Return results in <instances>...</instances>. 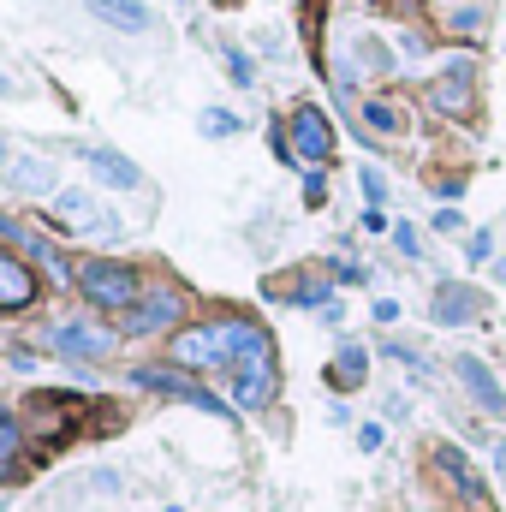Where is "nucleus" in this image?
<instances>
[{
    "label": "nucleus",
    "mask_w": 506,
    "mask_h": 512,
    "mask_svg": "<svg viewBox=\"0 0 506 512\" xmlns=\"http://www.w3.org/2000/svg\"><path fill=\"white\" fill-rule=\"evenodd\" d=\"M78 286H84V298L102 304V310H131V304H137V274H131L126 262H108V256L84 262V268H78Z\"/></svg>",
    "instance_id": "f257e3e1"
},
{
    "label": "nucleus",
    "mask_w": 506,
    "mask_h": 512,
    "mask_svg": "<svg viewBox=\"0 0 506 512\" xmlns=\"http://www.w3.org/2000/svg\"><path fill=\"white\" fill-rule=\"evenodd\" d=\"M54 352L60 358H108L114 352V334H102L90 322H66V328H54Z\"/></svg>",
    "instance_id": "6e6552de"
},
{
    "label": "nucleus",
    "mask_w": 506,
    "mask_h": 512,
    "mask_svg": "<svg viewBox=\"0 0 506 512\" xmlns=\"http://www.w3.org/2000/svg\"><path fill=\"white\" fill-rule=\"evenodd\" d=\"M227 66H233V78H239V84H251L256 72H251V60H245V54H239V48H233V54H227Z\"/></svg>",
    "instance_id": "5701e85b"
},
{
    "label": "nucleus",
    "mask_w": 506,
    "mask_h": 512,
    "mask_svg": "<svg viewBox=\"0 0 506 512\" xmlns=\"http://www.w3.org/2000/svg\"><path fill=\"white\" fill-rule=\"evenodd\" d=\"M495 274H501V280H506V262H501V268H495Z\"/></svg>",
    "instance_id": "c85d7f7f"
},
{
    "label": "nucleus",
    "mask_w": 506,
    "mask_h": 512,
    "mask_svg": "<svg viewBox=\"0 0 506 512\" xmlns=\"http://www.w3.org/2000/svg\"><path fill=\"white\" fill-rule=\"evenodd\" d=\"M54 221L84 233V239H120V221L90 197V191H54Z\"/></svg>",
    "instance_id": "f03ea898"
},
{
    "label": "nucleus",
    "mask_w": 506,
    "mask_h": 512,
    "mask_svg": "<svg viewBox=\"0 0 506 512\" xmlns=\"http://www.w3.org/2000/svg\"><path fill=\"white\" fill-rule=\"evenodd\" d=\"M274 399V352H251L233 364V405L245 411H262Z\"/></svg>",
    "instance_id": "20e7f679"
},
{
    "label": "nucleus",
    "mask_w": 506,
    "mask_h": 512,
    "mask_svg": "<svg viewBox=\"0 0 506 512\" xmlns=\"http://www.w3.org/2000/svg\"><path fill=\"white\" fill-rule=\"evenodd\" d=\"M465 256H471V262H489V256H495V233H477V239L465 245Z\"/></svg>",
    "instance_id": "aec40b11"
},
{
    "label": "nucleus",
    "mask_w": 506,
    "mask_h": 512,
    "mask_svg": "<svg viewBox=\"0 0 506 512\" xmlns=\"http://www.w3.org/2000/svg\"><path fill=\"white\" fill-rule=\"evenodd\" d=\"M0 167H6V143H0Z\"/></svg>",
    "instance_id": "cd10ccee"
},
{
    "label": "nucleus",
    "mask_w": 506,
    "mask_h": 512,
    "mask_svg": "<svg viewBox=\"0 0 506 512\" xmlns=\"http://www.w3.org/2000/svg\"><path fill=\"white\" fill-rule=\"evenodd\" d=\"M0 417H6V411H0Z\"/></svg>",
    "instance_id": "7c9ffc66"
},
{
    "label": "nucleus",
    "mask_w": 506,
    "mask_h": 512,
    "mask_svg": "<svg viewBox=\"0 0 506 512\" xmlns=\"http://www.w3.org/2000/svg\"><path fill=\"white\" fill-rule=\"evenodd\" d=\"M6 90H12V84H6V78H0V96H6Z\"/></svg>",
    "instance_id": "bb28decb"
},
{
    "label": "nucleus",
    "mask_w": 506,
    "mask_h": 512,
    "mask_svg": "<svg viewBox=\"0 0 506 512\" xmlns=\"http://www.w3.org/2000/svg\"><path fill=\"white\" fill-rule=\"evenodd\" d=\"M364 120H370L376 131H399V114H393L387 102H370V108H364Z\"/></svg>",
    "instance_id": "6ab92c4d"
},
{
    "label": "nucleus",
    "mask_w": 506,
    "mask_h": 512,
    "mask_svg": "<svg viewBox=\"0 0 506 512\" xmlns=\"http://www.w3.org/2000/svg\"><path fill=\"white\" fill-rule=\"evenodd\" d=\"M429 108H435V114H453V120H471V114H477V66H471V60H453V66L429 84Z\"/></svg>",
    "instance_id": "7ed1b4c3"
},
{
    "label": "nucleus",
    "mask_w": 506,
    "mask_h": 512,
    "mask_svg": "<svg viewBox=\"0 0 506 512\" xmlns=\"http://www.w3.org/2000/svg\"><path fill=\"white\" fill-rule=\"evenodd\" d=\"M131 382H143L149 393H167V399H185V405H197V411H215V417H221V399H215V393H203L197 382H185V376H173V370H137Z\"/></svg>",
    "instance_id": "0eeeda50"
},
{
    "label": "nucleus",
    "mask_w": 506,
    "mask_h": 512,
    "mask_svg": "<svg viewBox=\"0 0 506 512\" xmlns=\"http://www.w3.org/2000/svg\"><path fill=\"white\" fill-rule=\"evenodd\" d=\"M453 370H459V382L471 387V399H477V405H483L489 417H501V411H506V393H501V382H495V376H489V370H483V364H477L471 352H465V358H459Z\"/></svg>",
    "instance_id": "f8f14e48"
},
{
    "label": "nucleus",
    "mask_w": 506,
    "mask_h": 512,
    "mask_svg": "<svg viewBox=\"0 0 506 512\" xmlns=\"http://www.w3.org/2000/svg\"><path fill=\"white\" fill-rule=\"evenodd\" d=\"M0 239H18V245H30V233H24L18 221H6V215H0Z\"/></svg>",
    "instance_id": "a878e982"
},
{
    "label": "nucleus",
    "mask_w": 506,
    "mask_h": 512,
    "mask_svg": "<svg viewBox=\"0 0 506 512\" xmlns=\"http://www.w3.org/2000/svg\"><path fill=\"white\" fill-rule=\"evenodd\" d=\"M435 471H447V483H453L465 501H483V483H477V471H471V459H465L459 447L441 441V447H435Z\"/></svg>",
    "instance_id": "ddd939ff"
},
{
    "label": "nucleus",
    "mask_w": 506,
    "mask_h": 512,
    "mask_svg": "<svg viewBox=\"0 0 506 512\" xmlns=\"http://www.w3.org/2000/svg\"><path fill=\"white\" fill-rule=\"evenodd\" d=\"M24 304H36V274L0 251V310H24Z\"/></svg>",
    "instance_id": "9b49d317"
},
{
    "label": "nucleus",
    "mask_w": 506,
    "mask_h": 512,
    "mask_svg": "<svg viewBox=\"0 0 506 512\" xmlns=\"http://www.w3.org/2000/svg\"><path fill=\"white\" fill-rule=\"evenodd\" d=\"M90 12L114 30H149V6L143 0H90Z\"/></svg>",
    "instance_id": "2eb2a0df"
},
{
    "label": "nucleus",
    "mask_w": 506,
    "mask_h": 512,
    "mask_svg": "<svg viewBox=\"0 0 506 512\" xmlns=\"http://www.w3.org/2000/svg\"><path fill=\"white\" fill-rule=\"evenodd\" d=\"M197 131H203V137H233V131H239V120H233V114H221V108H203Z\"/></svg>",
    "instance_id": "a211bd4d"
},
{
    "label": "nucleus",
    "mask_w": 506,
    "mask_h": 512,
    "mask_svg": "<svg viewBox=\"0 0 506 512\" xmlns=\"http://www.w3.org/2000/svg\"><path fill=\"white\" fill-rule=\"evenodd\" d=\"M18 447H24L18 423H12V417H0V477H18Z\"/></svg>",
    "instance_id": "f3484780"
},
{
    "label": "nucleus",
    "mask_w": 506,
    "mask_h": 512,
    "mask_svg": "<svg viewBox=\"0 0 506 512\" xmlns=\"http://www.w3.org/2000/svg\"><path fill=\"white\" fill-rule=\"evenodd\" d=\"M358 447H364V453H376V447H381V423H358Z\"/></svg>",
    "instance_id": "4be33fe9"
},
{
    "label": "nucleus",
    "mask_w": 506,
    "mask_h": 512,
    "mask_svg": "<svg viewBox=\"0 0 506 512\" xmlns=\"http://www.w3.org/2000/svg\"><path fill=\"white\" fill-rule=\"evenodd\" d=\"M364 197H370V203H381V197H387V179H381L376 167H364Z\"/></svg>",
    "instance_id": "412c9836"
},
{
    "label": "nucleus",
    "mask_w": 506,
    "mask_h": 512,
    "mask_svg": "<svg viewBox=\"0 0 506 512\" xmlns=\"http://www.w3.org/2000/svg\"><path fill=\"white\" fill-rule=\"evenodd\" d=\"M364 376H370V352L358 340H346L334 358V387H364Z\"/></svg>",
    "instance_id": "dca6fc26"
},
{
    "label": "nucleus",
    "mask_w": 506,
    "mask_h": 512,
    "mask_svg": "<svg viewBox=\"0 0 506 512\" xmlns=\"http://www.w3.org/2000/svg\"><path fill=\"white\" fill-rule=\"evenodd\" d=\"M6 185L12 191H24V197H42V191H54V161H42V155H6Z\"/></svg>",
    "instance_id": "1a4fd4ad"
},
{
    "label": "nucleus",
    "mask_w": 506,
    "mask_h": 512,
    "mask_svg": "<svg viewBox=\"0 0 506 512\" xmlns=\"http://www.w3.org/2000/svg\"><path fill=\"white\" fill-rule=\"evenodd\" d=\"M292 155L310 161V167H322V161L334 155V126H328L322 108H298V114H292Z\"/></svg>",
    "instance_id": "39448f33"
},
{
    "label": "nucleus",
    "mask_w": 506,
    "mask_h": 512,
    "mask_svg": "<svg viewBox=\"0 0 506 512\" xmlns=\"http://www.w3.org/2000/svg\"><path fill=\"white\" fill-rule=\"evenodd\" d=\"M167 512H179V507H167Z\"/></svg>",
    "instance_id": "c756f323"
},
{
    "label": "nucleus",
    "mask_w": 506,
    "mask_h": 512,
    "mask_svg": "<svg viewBox=\"0 0 506 512\" xmlns=\"http://www.w3.org/2000/svg\"><path fill=\"white\" fill-rule=\"evenodd\" d=\"M393 245H399V251H405V256H417V251H423V245H417V233H411V227H393Z\"/></svg>",
    "instance_id": "b1692460"
},
{
    "label": "nucleus",
    "mask_w": 506,
    "mask_h": 512,
    "mask_svg": "<svg viewBox=\"0 0 506 512\" xmlns=\"http://www.w3.org/2000/svg\"><path fill=\"white\" fill-rule=\"evenodd\" d=\"M322 197H328V185H322V173H310L304 179V203H322Z\"/></svg>",
    "instance_id": "393cba45"
},
{
    "label": "nucleus",
    "mask_w": 506,
    "mask_h": 512,
    "mask_svg": "<svg viewBox=\"0 0 506 512\" xmlns=\"http://www.w3.org/2000/svg\"><path fill=\"white\" fill-rule=\"evenodd\" d=\"M441 328H465V322H477L483 316V298L471 292V286H435V310H429Z\"/></svg>",
    "instance_id": "9d476101"
},
{
    "label": "nucleus",
    "mask_w": 506,
    "mask_h": 512,
    "mask_svg": "<svg viewBox=\"0 0 506 512\" xmlns=\"http://www.w3.org/2000/svg\"><path fill=\"white\" fill-rule=\"evenodd\" d=\"M84 161L96 167V179H108V185H120V191H131V185L143 179V173L131 167L126 155H120V149H84Z\"/></svg>",
    "instance_id": "4468645a"
},
{
    "label": "nucleus",
    "mask_w": 506,
    "mask_h": 512,
    "mask_svg": "<svg viewBox=\"0 0 506 512\" xmlns=\"http://www.w3.org/2000/svg\"><path fill=\"white\" fill-rule=\"evenodd\" d=\"M179 292H149V298H137L126 310V334L137 340V334H161V328H173L179 322Z\"/></svg>",
    "instance_id": "423d86ee"
}]
</instances>
